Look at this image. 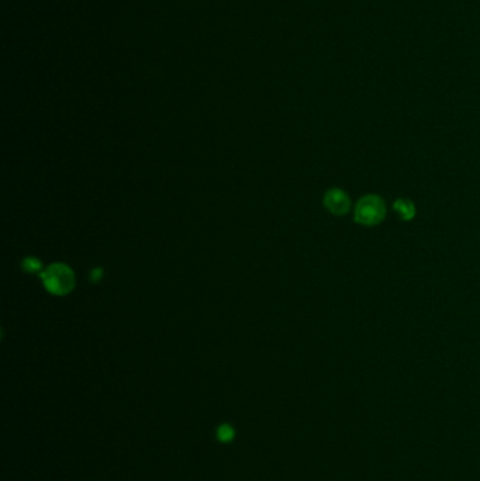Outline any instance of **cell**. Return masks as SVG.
<instances>
[{
	"mask_svg": "<svg viewBox=\"0 0 480 481\" xmlns=\"http://www.w3.org/2000/svg\"><path fill=\"white\" fill-rule=\"evenodd\" d=\"M41 280L48 293L54 296H67L75 287V275L68 265L53 263L41 273Z\"/></svg>",
	"mask_w": 480,
	"mask_h": 481,
	"instance_id": "obj_1",
	"label": "cell"
},
{
	"mask_svg": "<svg viewBox=\"0 0 480 481\" xmlns=\"http://www.w3.org/2000/svg\"><path fill=\"white\" fill-rule=\"evenodd\" d=\"M386 203L378 194H365L355 204L354 220L364 227H375L386 219Z\"/></svg>",
	"mask_w": 480,
	"mask_h": 481,
	"instance_id": "obj_2",
	"label": "cell"
},
{
	"mask_svg": "<svg viewBox=\"0 0 480 481\" xmlns=\"http://www.w3.org/2000/svg\"><path fill=\"white\" fill-rule=\"evenodd\" d=\"M322 204L327 211H329L332 216H337V217L347 216L352 207L348 193L338 187H331L325 192Z\"/></svg>",
	"mask_w": 480,
	"mask_h": 481,
	"instance_id": "obj_3",
	"label": "cell"
},
{
	"mask_svg": "<svg viewBox=\"0 0 480 481\" xmlns=\"http://www.w3.org/2000/svg\"><path fill=\"white\" fill-rule=\"evenodd\" d=\"M393 210L399 214L403 221H411L415 217V204L407 199H398L393 203Z\"/></svg>",
	"mask_w": 480,
	"mask_h": 481,
	"instance_id": "obj_4",
	"label": "cell"
},
{
	"mask_svg": "<svg viewBox=\"0 0 480 481\" xmlns=\"http://www.w3.org/2000/svg\"><path fill=\"white\" fill-rule=\"evenodd\" d=\"M216 436H217V439H219L220 442L229 443V442H231V441L234 439V436H236V429H234L231 425H229V424H223V425H220V426L217 428Z\"/></svg>",
	"mask_w": 480,
	"mask_h": 481,
	"instance_id": "obj_5",
	"label": "cell"
},
{
	"mask_svg": "<svg viewBox=\"0 0 480 481\" xmlns=\"http://www.w3.org/2000/svg\"><path fill=\"white\" fill-rule=\"evenodd\" d=\"M41 262L37 259V258H33V256H30V258H26L24 260H23V269L26 270V272H28V273H34V272H38L40 269H41Z\"/></svg>",
	"mask_w": 480,
	"mask_h": 481,
	"instance_id": "obj_6",
	"label": "cell"
}]
</instances>
